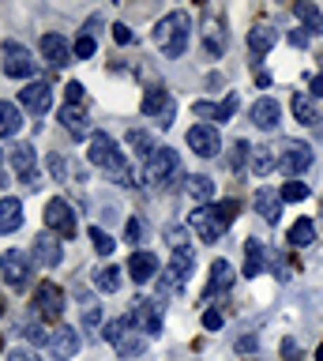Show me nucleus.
Returning <instances> with one entry per match:
<instances>
[{
  "label": "nucleus",
  "mask_w": 323,
  "mask_h": 361,
  "mask_svg": "<svg viewBox=\"0 0 323 361\" xmlns=\"http://www.w3.org/2000/svg\"><path fill=\"white\" fill-rule=\"evenodd\" d=\"M188 38H192V23H188L184 11H170V16H162L154 23V42H158V49L170 61H177L188 49Z\"/></svg>",
  "instance_id": "1"
},
{
  "label": "nucleus",
  "mask_w": 323,
  "mask_h": 361,
  "mask_svg": "<svg viewBox=\"0 0 323 361\" xmlns=\"http://www.w3.org/2000/svg\"><path fill=\"white\" fill-rule=\"evenodd\" d=\"M91 162H94V166H102V169H109V173H117V177H120V185H132L128 158L117 151L113 135H106V132H94V135H91Z\"/></svg>",
  "instance_id": "2"
},
{
  "label": "nucleus",
  "mask_w": 323,
  "mask_h": 361,
  "mask_svg": "<svg viewBox=\"0 0 323 361\" xmlns=\"http://www.w3.org/2000/svg\"><path fill=\"white\" fill-rule=\"evenodd\" d=\"M312 166V147L300 143V140H282V147H278V169L289 177L305 173V169Z\"/></svg>",
  "instance_id": "3"
},
{
  "label": "nucleus",
  "mask_w": 323,
  "mask_h": 361,
  "mask_svg": "<svg viewBox=\"0 0 323 361\" xmlns=\"http://www.w3.org/2000/svg\"><path fill=\"white\" fill-rule=\"evenodd\" d=\"M143 113H147V117H154L162 128H170V124H173V113H177L173 94H170L165 87H147V94H143Z\"/></svg>",
  "instance_id": "4"
},
{
  "label": "nucleus",
  "mask_w": 323,
  "mask_h": 361,
  "mask_svg": "<svg viewBox=\"0 0 323 361\" xmlns=\"http://www.w3.org/2000/svg\"><path fill=\"white\" fill-rule=\"evenodd\" d=\"M128 324L139 327V331H147V335H162V305L147 301V298H136V305H132V312H128Z\"/></svg>",
  "instance_id": "5"
},
{
  "label": "nucleus",
  "mask_w": 323,
  "mask_h": 361,
  "mask_svg": "<svg viewBox=\"0 0 323 361\" xmlns=\"http://www.w3.org/2000/svg\"><path fill=\"white\" fill-rule=\"evenodd\" d=\"M34 312L42 320H61L64 316V293L61 286H53V282H42L34 290Z\"/></svg>",
  "instance_id": "6"
},
{
  "label": "nucleus",
  "mask_w": 323,
  "mask_h": 361,
  "mask_svg": "<svg viewBox=\"0 0 323 361\" xmlns=\"http://www.w3.org/2000/svg\"><path fill=\"white\" fill-rule=\"evenodd\" d=\"M46 226L57 237H75V211L64 200H49L46 203Z\"/></svg>",
  "instance_id": "7"
},
{
  "label": "nucleus",
  "mask_w": 323,
  "mask_h": 361,
  "mask_svg": "<svg viewBox=\"0 0 323 361\" xmlns=\"http://www.w3.org/2000/svg\"><path fill=\"white\" fill-rule=\"evenodd\" d=\"M177 169H181V162H177V151H170V147H158L147 158V180H154V185H165L170 177H177Z\"/></svg>",
  "instance_id": "8"
},
{
  "label": "nucleus",
  "mask_w": 323,
  "mask_h": 361,
  "mask_svg": "<svg viewBox=\"0 0 323 361\" xmlns=\"http://www.w3.org/2000/svg\"><path fill=\"white\" fill-rule=\"evenodd\" d=\"M4 72L12 75V79L34 75V56H30L27 45H19V42H8L4 45Z\"/></svg>",
  "instance_id": "9"
},
{
  "label": "nucleus",
  "mask_w": 323,
  "mask_h": 361,
  "mask_svg": "<svg viewBox=\"0 0 323 361\" xmlns=\"http://www.w3.org/2000/svg\"><path fill=\"white\" fill-rule=\"evenodd\" d=\"M188 226L196 230V237L199 241H207V245H215L218 237H222V222H218V214H215V207H199V211H192V219H188Z\"/></svg>",
  "instance_id": "10"
},
{
  "label": "nucleus",
  "mask_w": 323,
  "mask_h": 361,
  "mask_svg": "<svg viewBox=\"0 0 323 361\" xmlns=\"http://www.w3.org/2000/svg\"><path fill=\"white\" fill-rule=\"evenodd\" d=\"M80 346H83V338H80L75 327H61V331L49 335V354L57 361H72L75 354H80Z\"/></svg>",
  "instance_id": "11"
},
{
  "label": "nucleus",
  "mask_w": 323,
  "mask_h": 361,
  "mask_svg": "<svg viewBox=\"0 0 323 361\" xmlns=\"http://www.w3.org/2000/svg\"><path fill=\"white\" fill-rule=\"evenodd\" d=\"M188 147H192L199 158H215L222 151L218 132L210 128V124H192V128H188Z\"/></svg>",
  "instance_id": "12"
},
{
  "label": "nucleus",
  "mask_w": 323,
  "mask_h": 361,
  "mask_svg": "<svg viewBox=\"0 0 323 361\" xmlns=\"http://www.w3.org/2000/svg\"><path fill=\"white\" fill-rule=\"evenodd\" d=\"M0 275H4V282H12V286H23L27 275H30V259L19 252V248H8V252L0 256Z\"/></svg>",
  "instance_id": "13"
},
{
  "label": "nucleus",
  "mask_w": 323,
  "mask_h": 361,
  "mask_svg": "<svg viewBox=\"0 0 323 361\" xmlns=\"http://www.w3.org/2000/svg\"><path fill=\"white\" fill-rule=\"evenodd\" d=\"M199 34H203V45H207L210 56H222V53H226V45H229L226 23H222L215 11H207V16H203V30H199Z\"/></svg>",
  "instance_id": "14"
},
{
  "label": "nucleus",
  "mask_w": 323,
  "mask_h": 361,
  "mask_svg": "<svg viewBox=\"0 0 323 361\" xmlns=\"http://www.w3.org/2000/svg\"><path fill=\"white\" fill-rule=\"evenodd\" d=\"M30 259H34L38 267H57L61 264V241H57V233H38L34 248H30Z\"/></svg>",
  "instance_id": "15"
},
{
  "label": "nucleus",
  "mask_w": 323,
  "mask_h": 361,
  "mask_svg": "<svg viewBox=\"0 0 323 361\" xmlns=\"http://www.w3.org/2000/svg\"><path fill=\"white\" fill-rule=\"evenodd\" d=\"M19 106L42 117V113L53 106V90H49V83H30V87H23V90H19Z\"/></svg>",
  "instance_id": "16"
},
{
  "label": "nucleus",
  "mask_w": 323,
  "mask_h": 361,
  "mask_svg": "<svg viewBox=\"0 0 323 361\" xmlns=\"http://www.w3.org/2000/svg\"><path fill=\"white\" fill-rule=\"evenodd\" d=\"M192 113L199 121H222V124H226L233 113H237V94H229L226 102H196Z\"/></svg>",
  "instance_id": "17"
},
{
  "label": "nucleus",
  "mask_w": 323,
  "mask_h": 361,
  "mask_svg": "<svg viewBox=\"0 0 323 361\" xmlns=\"http://www.w3.org/2000/svg\"><path fill=\"white\" fill-rule=\"evenodd\" d=\"M192 267H196V256L188 252H173V259H170V267H165V282H170L173 290H181L188 279H192Z\"/></svg>",
  "instance_id": "18"
},
{
  "label": "nucleus",
  "mask_w": 323,
  "mask_h": 361,
  "mask_svg": "<svg viewBox=\"0 0 323 361\" xmlns=\"http://www.w3.org/2000/svg\"><path fill=\"white\" fill-rule=\"evenodd\" d=\"M248 169L255 177H267L278 169V147H267V143H255L248 151Z\"/></svg>",
  "instance_id": "19"
},
{
  "label": "nucleus",
  "mask_w": 323,
  "mask_h": 361,
  "mask_svg": "<svg viewBox=\"0 0 323 361\" xmlns=\"http://www.w3.org/2000/svg\"><path fill=\"white\" fill-rule=\"evenodd\" d=\"M233 279H237V271H233L226 259H215V264H210V279H207L203 298H218V293H226L233 286Z\"/></svg>",
  "instance_id": "20"
},
{
  "label": "nucleus",
  "mask_w": 323,
  "mask_h": 361,
  "mask_svg": "<svg viewBox=\"0 0 323 361\" xmlns=\"http://www.w3.org/2000/svg\"><path fill=\"white\" fill-rule=\"evenodd\" d=\"M12 169L27 180V188H34L38 185V177H34V147H30V143H15L12 147Z\"/></svg>",
  "instance_id": "21"
},
{
  "label": "nucleus",
  "mask_w": 323,
  "mask_h": 361,
  "mask_svg": "<svg viewBox=\"0 0 323 361\" xmlns=\"http://www.w3.org/2000/svg\"><path fill=\"white\" fill-rule=\"evenodd\" d=\"M42 53H46V61L53 68H64L72 61V45L61 38V34H42Z\"/></svg>",
  "instance_id": "22"
},
{
  "label": "nucleus",
  "mask_w": 323,
  "mask_h": 361,
  "mask_svg": "<svg viewBox=\"0 0 323 361\" xmlns=\"http://www.w3.org/2000/svg\"><path fill=\"white\" fill-rule=\"evenodd\" d=\"M278 121H282V106H278L274 98H260V102L252 106V124H255V128L271 132Z\"/></svg>",
  "instance_id": "23"
},
{
  "label": "nucleus",
  "mask_w": 323,
  "mask_h": 361,
  "mask_svg": "<svg viewBox=\"0 0 323 361\" xmlns=\"http://www.w3.org/2000/svg\"><path fill=\"white\" fill-rule=\"evenodd\" d=\"M255 211H260L263 222H278V214H282V192L278 188H260L255 192Z\"/></svg>",
  "instance_id": "24"
},
{
  "label": "nucleus",
  "mask_w": 323,
  "mask_h": 361,
  "mask_svg": "<svg viewBox=\"0 0 323 361\" xmlns=\"http://www.w3.org/2000/svg\"><path fill=\"white\" fill-rule=\"evenodd\" d=\"M274 42H278V30L271 27V23H260V27H252V30H248V53H252V56L271 53V49H274Z\"/></svg>",
  "instance_id": "25"
},
{
  "label": "nucleus",
  "mask_w": 323,
  "mask_h": 361,
  "mask_svg": "<svg viewBox=\"0 0 323 361\" xmlns=\"http://www.w3.org/2000/svg\"><path fill=\"white\" fill-rule=\"evenodd\" d=\"M125 271L132 275V282H151L154 271H158V259H154L151 252H132V259H128Z\"/></svg>",
  "instance_id": "26"
},
{
  "label": "nucleus",
  "mask_w": 323,
  "mask_h": 361,
  "mask_svg": "<svg viewBox=\"0 0 323 361\" xmlns=\"http://www.w3.org/2000/svg\"><path fill=\"white\" fill-rule=\"evenodd\" d=\"M293 11H297V19L305 23V30L312 34V38H319V34H323V11L316 4H308V0H297Z\"/></svg>",
  "instance_id": "27"
},
{
  "label": "nucleus",
  "mask_w": 323,
  "mask_h": 361,
  "mask_svg": "<svg viewBox=\"0 0 323 361\" xmlns=\"http://www.w3.org/2000/svg\"><path fill=\"white\" fill-rule=\"evenodd\" d=\"M23 226V203L19 200H0V233H15Z\"/></svg>",
  "instance_id": "28"
},
{
  "label": "nucleus",
  "mask_w": 323,
  "mask_h": 361,
  "mask_svg": "<svg viewBox=\"0 0 323 361\" xmlns=\"http://www.w3.org/2000/svg\"><path fill=\"white\" fill-rule=\"evenodd\" d=\"M263 259H267V248L260 241H248V245H244V271H241V275L244 279H255L263 271Z\"/></svg>",
  "instance_id": "29"
},
{
  "label": "nucleus",
  "mask_w": 323,
  "mask_h": 361,
  "mask_svg": "<svg viewBox=\"0 0 323 361\" xmlns=\"http://www.w3.org/2000/svg\"><path fill=\"white\" fill-rule=\"evenodd\" d=\"M19 128H23V113H19V106L0 102V140H4V135H15Z\"/></svg>",
  "instance_id": "30"
},
{
  "label": "nucleus",
  "mask_w": 323,
  "mask_h": 361,
  "mask_svg": "<svg viewBox=\"0 0 323 361\" xmlns=\"http://www.w3.org/2000/svg\"><path fill=\"white\" fill-rule=\"evenodd\" d=\"M188 196L199 200L207 207V203L215 200V180H210L207 173H192V177H188Z\"/></svg>",
  "instance_id": "31"
},
{
  "label": "nucleus",
  "mask_w": 323,
  "mask_h": 361,
  "mask_svg": "<svg viewBox=\"0 0 323 361\" xmlns=\"http://www.w3.org/2000/svg\"><path fill=\"white\" fill-rule=\"evenodd\" d=\"M61 124L75 135V140H83V135H87V113L80 106H64L61 109Z\"/></svg>",
  "instance_id": "32"
},
{
  "label": "nucleus",
  "mask_w": 323,
  "mask_h": 361,
  "mask_svg": "<svg viewBox=\"0 0 323 361\" xmlns=\"http://www.w3.org/2000/svg\"><path fill=\"white\" fill-rule=\"evenodd\" d=\"M312 241H316V226H312V219H297L293 226H289V245L293 248H308Z\"/></svg>",
  "instance_id": "33"
},
{
  "label": "nucleus",
  "mask_w": 323,
  "mask_h": 361,
  "mask_svg": "<svg viewBox=\"0 0 323 361\" xmlns=\"http://www.w3.org/2000/svg\"><path fill=\"white\" fill-rule=\"evenodd\" d=\"M289 109H293V117L300 121V124H316L319 117H316V106H312V98L305 94V90H297L293 98H289Z\"/></svg>",
  "instance_id": "34"
},
{
  "label": "nucleus",
  "mask_w": 323,
  "mask_h": 361,
  "mask_svg": "<svg viewBox=\"0 0 323 361\" xmlns=\"http://www.w3.org/2000/svg\"><path fill=\"white\" fill-rule=\"evenodd\" d=\"M128 151L132 154H139V158H151L154 151H158V147H154V140L143 128H136V132H128Z\"/></svg>",
  "instance_id": "35"
},
{
  "label": "nucleus",
  "mask_w": 323,
  "mask_h": 361,
  "mask_svg": "<svg viewBox=\"0 0 323 361\" xmlns=\"http://www.w3.org/2000/svg\"><path fill=\"white\" fill-rule=\"evenodd\" d=\"M94 286L102 290V293H117L120 290V267H113V264H106L102 271L94 275Z\"/></svg>",
  "instance_id": "36"
},
{
  "label": "nucleus",
  "mask_w": 323,
  "mask_h": 361,
  "mask_svg": "<svg viewBox=\"0 0 323 361\" xmlns=\"http://www.w3.org/2000/svg\"><path fill=\"white\" fill-rule=\"evenodd\" d=\"M128 331H136V327L128 324V316H120V320H109V324H106L102 338H106V343H113V346H120V343H125V335H128Z\"/></svg>",
  "instance_id": "37"
},
{
  "label": "nucleus",
  "mask_w": 323,
  "mask_h": 361,
  "mask_svg": "<svg viewBox=\"0 0 323 361\" xmlns=\"http://www.w3.org/2000/svg\"><path fill=\"white\" fill-rule=\"evenodd\" d=\"M282 203H300V200H308V185H300V180H286L282 188Z\"/></svg>",
  "instance_id": "38"
},
{
  "label": "nucleus",
  "mask_w": 323,
  "mask_h": 361,
  "mask_svg": "<svg viewBox=\"0 0 323 361\" xmlns=\"http://www.w3.org/2000/svg\"><path fill=\"white\" fill-rule=\"evenodd\" d=\"M143 350H147V338H139V335H125V343L117 346V354L120 357H136V354H143Z\"/></svg>",
  "instance_id": "39"
},
{
  "label": "nucleus",
  "mask_w": 323,
  "mask_h": 361,
  "mask_svg": "<svg viewBox=\"0 0 323 361\" xmlns=\"http://www.w3.org/2000/svg\"><path fill=\"white\" fill-rule=\"evenodd\" d=\"M237 211H241V203L237 200H226V203H218L215 214H218V222H222V230H229L233 219H237Z\"/></svg>",
  "instance_id": "40"
},
{
  "label": "nucleus",
  "mask_w": 323,
  "mask_h": 361,
  "mask_svg": "<svg viewBox=\"0 0 323 361\" xmlns=\"http://www.w3.org/2000/svg\"><path fill=\"white\" fill-rule=\"evenodd\" d=\"M91 241H94V248H98V256H109V252H113V237H109L106 230H102V226H94V230H91Z\"/></svg>",
  "instance_id": "41"
},
{
  "label": "nucleus",
  "mask_w": 323,
  "mask_h": 361,
  "mask_svg": "<svg viewBox=\"0 0 323 361\" xmlns=\"http://www.w3.org/2000/svg\"><path fill=\"white\" fill-rule=\"evenodd\" d=\"M94 49H98V45H94V38H91V34H83V38H75V45H72V53L80 56V61H87V56H94Z\"/></svg>",
  "instance_id": "42"
},
{
  "label": "nucleus",
  "mask_w": 323,
  "mask_h": 361,
  "mask_svg": "<svg viewBox=\"0 0 323 361\" xmlns=\"http://www.w3.org/2000/svg\"><path fill=\"white\" fill-rule=\"evenodd\" d=\"M165 237H170L173 252H184V248H188V233L181 230V226H170V230H165Z\"/></svg>",
  "instance_id": "43"
},
{
  "label": "nucleus",
  "mask_w": 323,
  "mask_h": 361,
  "mask_svg": "<svg viewBox=\"0 0 323 361\" xmlns=\"http://www.w3.org/2000/svg\"><path fill=\"white\" fill-rule=\"evenodd\" d=\"M282 361H300V346L293 338H282Z\"/></svg>",
  "instance_id": "44"
},
{
  "label": "nucleus",
  "mask_w": 323,
  "mask_h": 361,
  "mask_svg": "<svg viewBox=\"0 0 323 361\" xmlns=\"http://www.w3.org/2000/svg\"><path fill=\"white\" fill-rule=\"evenodd\" d=\"M244 158H248V143H237V147H233V154H229V166H233V169H241V166H244Z\"/></svg>",
  "instance_id": "45"
},
{
  "label": "nucleus",
  "mask_w": 323,
  "mask_h": 361,
  "mask_svg": "<svg viewBox=\"0 0 323 361\" xmlns=\"http://www.w3.org/2000/svg\"><path fill=\"white\" fill-rule=\"evenodd\" d=\"M64 94H68V106H80V102H83V83H68V87H64Z\"/></svg>",
  "instance_id": "46"
},
{
  "label": "nucleus",
  "mask_w": 323,
  "mask_h": 361,
  "mask_svg": "<svg viewBox=\"0 0 323 361\" xmlns=\"http://www.w3.org/2000/svg\"><path fill=\"white\" fill-rule=\"evenodd\" d=\"M203 327L218 331V327H222V312H218V309H207V312H203Z\"/></svg>",
  "instance_id": "47"
},
{
  "label": "nucleus",
  "mask_w": 323,
  "mask_h": 361,
  "mask_svg": "<svg viewBox=\"0 0 323 361\" xmlns=\"http://www.w3.org/2000/svg\"><path fill=\"white\" fill-rule=\"evenodd\" d=\"M113 38H117L120 45H128V42H132V30H128V23H113Z\"/></svg>",
  "instance_id": "48"
},
{
  "label": "nucleus",
  "mask_w": 323,
  "mask_h": 361,
  "mask_svg": "<svg viewBox=\"0 0 323 361\" xmlns=\"http://www.w3.org/2000/svg\"><path fill=\"white\" fill-rule=\"evenodd\" d=\"M139 233H143V226H139L136 219H128V226H125V237H128V245H136V241H139Z\"/></svg>",
  "instance_id": "49"
},
{
  "label": "nucleus",
  "mask_w": 323,
  "mask_h": 361,
  "mask_svg": "<svg viewBox=\"0 0 323 361\" xmlns=\"http://www.w3.org/2000/svg\"><path fill=\"white\" fill-rule=\"evenodd\" d=\"M255 346H260V343H255V335H244L241 343H237V350H241V354H255Z\"/></svg>",
  "instance_id": "50"
},
{
  "label": "nucleus",
  "mask_w": 323,
  "mask_h": 361,
  "mask_svg": "<svg viewBox=\"0 0 323 361\" xmlns=\"http://www.w3.org/2000/svg\"><path fill=\"white\" fill-rule=\"evenodd\" d=\"M8 361H38V354H34V350H23V346H19V350H12V357H8Z\"/></svg>",
  "instance_id": "51"
},
{
  "label": "nucleus",
  "mask_w": 323,
  "mask_h": 361,
  "mask_svg": "<svg viewBox=\"0 0 323 361\" xmlns=\"http://www.w3.org/2000/svg\"><path fill=\"white\" fill-rule=\"evenodd\" d=\"M312 98H323V75H312Z\"/></svg>",
  "instance_id": "52"
},
{
  "label": "nucleus",
  "mask_w": 323,
  "mask_h": 361,
  "mask_svg": "<svg viewBox=\"0 0 323 361\" xmlns=\"http://www.w3.org/2000/svg\"><path fill=\"white\" fill-rule=\"evenodd\" d=\"M289 42H293V45H305L308 34H305V30H293V34H289Z\"/></svg>",
  "instance_id": "53"
},
{
  "label": "nucleus",
  "mask_w": 323,
  "mask_h": 361,
  "mask_svg": "<svg viewBox=\"0 0 323 361\" xmlns=\"http://www.w3.org/2000/svg\"><path fill=\"white\" fill-rule=\"evenodd\" d=\"M27 338H30V343H42V338H46V335H42L38 327H27Z\"/></svg>",
  "instance_id": "54"
},
{
  "label": "nucleus",
  "mask_w": 323,
  "mask_h": 361,
  "mask_svg": "<svg viewBox=\"0 0 323 361\" xmlns=\"http://www.w3.org/2000/svg\"><path fill=\"white\" fill-rule=\"evenodd\" d=\"M0 316H4V293H0Z\"/></svg>",
  "instance_id": "55"
},
{
  "label": "nucleus",
  "mask_w": 323,
  "mask_h": 361,
  "mask_svg": "<svg viewBox=\"0 0 323 361\" xmlns=\"http://www.w3.org/2000/svg\"><path fill=\"white\" fill-rule=\"evenodd\" d=\"M316 361H323V346H319V350H316Z\"/></svg>",
  "instance_id": "56"
},
{
  "label": "nucleus",
  "mask_w": 323,
  "mask_h": 361,
  "mask_svg": "<svg viewBox=\"0 0 323 361\" xmlns=\"http://www.w3.org/2000/svg\"><path fill=\"white\" fill-rule=\"evenodd\" d=\"M0 188H4V169H0Z\"/></svg>",
  "instance_id": "57"
},
{
  "label": "nucleus",
  "mask_w": 323,
  "mask_h": 361,
  "mask_svg": "<svg viewBox=\"0 0 323 361\" xmlns=\"http://www.w3.org/2000/svg\"><path fill=\"white\" fill-rule=\"evenodd\" d=\"M0 162H4V154H0Z\"/></svg>",
  "instance_id": "58"
},
{
  "label": "nucleus",
  "mask_w": 323,
  "mask_h": 361,
  "mask_svg": "<svg viewBox=\"0 0 323 361\" xmlns=\"http://www.w3.org/2000/svg\"><path fill=\"white\" fill-rule=\"evenodd\" d=\"M0 350H4V343H0Z\"/></svg>",
  "instance_id": "59"
}]
</instances>
